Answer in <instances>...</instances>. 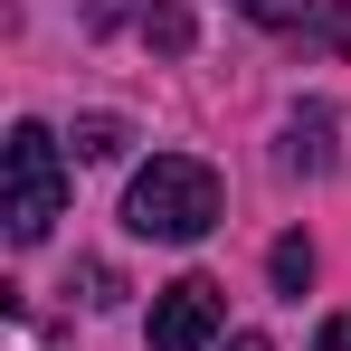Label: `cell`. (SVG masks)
I'll use <instances>...</instances> for the list:
<instances>
[{
  "mask_svg": "<svg viewBox=\"0 0 351 351\" xmlns=\"http://www.w3.org/2000/svg\"><path fill=\"white\" fill-rule=\"evenodd\" d=\"M219 171L199 162V152H152L143 171H133V190H123V228L152 237V247H199V237L219 228Z\"/></svg>",
  "mask_w": 351,
  "mask_h": 351,
  "instance_id": "6da1fadb",
  "label": "cell"
},
{
  "mask_svg": "<svg viewBox=\"0 0 351 351\" xmlns=\"http://www.w3.org/2000/svg\"><path fill=\"white\" fill-rule=\"evenodd\" d=\"M66 219V152L48 123H10L0 143V237L10 247H38Z\"/></svg>",
  "mask_w": 351,
  "mask_h": 351,
  "instance_id": "7a4b0ae2",
  "label": "cell"
},
{
  "mask_svg": "<svg viewBox=\"0 0 351 351\" xmlns=\"http://www.w3.org/2000/svg\"><path fill=\"white\" fill-rule=\"evenodd\" d=\"M228 323V285L219 276H171L152 294V351H209Z\"/></svg>",
  "mask_w": 351,
  "mask_h": 351,
  "instance_id": "3957f363",
  "label": "cell"
},
{
  "mask_svg": "<svg viewBox=\"0 0 351 351\" xmlns=\"http://www.w3.org/2000/svg\"><path fill=\"white\" fill-rule=\"evenodd\" d=\"M285 171H332V105L304 95L285 114Z\"/></svg>",
  "mask_w": 351,
  "mask_h": 351,
  "instance_id": "277c9868",
  "label": "cell"
},
{
  "mask_svg": "<svg viewBox=\"0 0 351 351\" xmlns=\"http://www.w3.org/2000/svg\"><path fill=\"white\" fill-rule=\"evenodd\" d=\"M266 276H276V294H304V285H313V237H304V228L276 237V247H266Z\"/></svg>",
  "mask_w": 351,
  "mask_h": 351,
  "instance_id": "5b68a950",
  "label": "cell"
},
{
  "mask_svg": "<svg viewBox=\"0 0 351 351\" xmlns=\"http://www.w3.org/2000/svg\"><path fill=\"white\" fill-rule=\"evenodd\" d=\"M123 143H133V123H123V114H76V162H114Z\"/></svg>",
  "mask_w": 351,
  "mask_h": 351,
  "instance_id": "8992f818",
  "label": "cell"
},
{
  "mask_svg": "<svg viewBox=\"0 0 351 351\" xmlns=\"http://www.w3.org/2000/svg\"><path fill=\"white\" fill-rule=\"evenodd\" d=\"M133 38H143V48H162V58H180V48H190V10H171V0H152Z\"/></svg>",
  "mask_w": 351,
  "mask_h": 351,
  "instance_id": "52a82bcc",
  "label": "cell"
},
{
  "mask_svg": "<svg viewBox=\"0 0 351 351\" xmlns=\"http://www.w3.org/2000/svg\"><path fill=\"white\" fill-rule=\"evenodd\" d=\"M237 10H247L256 29H304V19H313L323 0H237Z\"/></svg>",
  "mask_w": 351,
  "mask_h": 351,
  "instance_id": "ba28073f",
  "label": "cell"
},
{
  "mask_svg": "<svg viewBox=\"0 0 351 351\" xmlns=\"http://www.w3.org/2000/svg\"><path fill=\"white\" fill-rule=\"evenodd\" d=\"M76 285H86V304H123V276H114V266H76ZM76 285H66V294H76Z\"/></svg>",
  "mask_w": 351,
  "mask_h": 351,
  "instance_id": "9c48e42d",
  "label": "cell"
},
{
  "mask_svg": "<svg viewBox=\"0 0 351 351\" xmlns=\"http://www.w3.org/2000/svg\"><path fill=\"white\" fill-rule=\"evenodd\" d=\"M313 351H351V313H332V323H323V342Z\"/></svg>",
  "mask_w": 351,
  "mask_h": 351,
  "instance_id": "30bf717a",
  "label": "cell"
},
{
  "mask_svg": "<svg viewBox=\"0 0 351 351\" xmlns=\"http://www.w3.org/2000/svg\"><path fill=\"white\" fill-rule=\"evenodd\" d=\"M228 351H276V342H266V332H237V342H228Z\"/></svg>",
  "mask_w": 351,
  "mask_h": 351,
  "instance_id": "8fae6325",
  "label": "cell"
}]
</instances>
